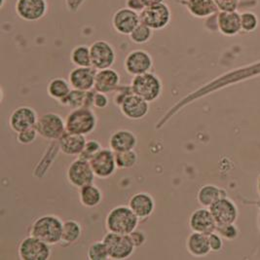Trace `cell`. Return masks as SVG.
<instances>
[{
  "label": "cell",
  "mask_w": 260,
  "mask_h": 260,
  "mask_svg": "<svg viewBox=\"0 0 260 260\" xmlns=\"http://www.w3.org/2000/svg\"><path fill=\"white\" fill-rule=\"evenodd\" d=\"M63 222L61 219L52 214L42 215L32 222L29 227V235L36 237L48 245L53 246L61 241Z\"/></svg>",
  "instance_id": "obj_1"
},
{
  "label": "cell",
  "mask_w": 260,
  "mask_h": 260,
  "mask_svg": "<svg viewBox=\"0 0 260 260\" xmlns=\"http://www.w3.org/2000/svg\"><path fill=\"white\" fill-rule=\"evenodd\" d=\"M140 220L129 206H117L107 213L106 226L108 232L130 235L138 228Z\"/></svg>",
  "instance_id": "obj_2"
},
{
  "label": "cell",
  "mask_w": 260,
  "mask_h": 260,
  "mask_svg": "<svg viewBox=\"0 0 260 260\" xmlns=\"http://www.w3.org/2000/svg\"><path fill=\"white\" fill-rule=\"evenodd\" d=\"M98 118L94 110L88 107L72 109L66 117L67 132L88 136L96 128Z\"/></svg>",
  "instance_id": "obj_3"
},
{
  "label": "cell",
  "mask_w": 260,
  "mask_h": 260,
  "mask_svg": "<svg viewBox=\"0 0 260 260\" xmlns=\"http://www.w3.org/2000/svg\"><path fill=\"white\" fill-rule=\"evenodd\" d=\"M131 87L134 94L141 96L149 104L157 101L163 92L161 79L150 71L134 76Z\"/></svg>",
  "instance_id": "obj_4"
},
{
  "label": "cell",
  "mask_w": 260,
  "mask_h": 260,
  "mask_svg": "<svg viewBox=\"0 0 260 260\" xmlns=\"http://www.w3.org/2000/svg\"><path fill=\"white\" fill-rule=\"evenodd\" d=\"M103 241L107 246L110 259H127L133 255L136 249L130 235L107 232Z\"/></svg>",
  "instance_id": "obj_5"
},
{
  "label": "cell",
  "mask_w": 260,
  "mask_h": 260,
  "mask_svg": "<svg viewBox=\"0 0 260 260\" xmlns=\"http://www.w3.org/2000/svg\"><path fill=\"white\" fill-rule=\"evenodd\" d=\"M38 135L45 140L58 141L67 132L66 119L58 113L47 112L39 116L36 126Z\"/></svg>",
  "instance_id": "obj_6"
},
{
  "label": "cell",
  "mask_w": 260,
  "mask_h": 260,
  "mask_svg": "<svg viewBox=\"0 0 260 260\" xmlns=\"http://www.w3.org/2000/svg\"><path fill=\"white\" fill-rule=\"evenodd\" d=\"M141 23L146 24L153 30L166 28L172 20V12L166 3L145 7L140 13Z\"/></svg>",
  "instance_id": "obj_7"
},
{
  "label": "cell",
  "mask_w": 260,
  "mask_h": 260,
  "mask_svg": "<svg viewBox=\"0 0 260 260\" xmlns=\"http://www.w3.org/2000/svg\"><path fill=\"white\" fill-rule=\"evenodd\" d=\"M18 254L22 260H48L51 256V248L45 242L29 235L21 241Z\"/></svg>",
  "instance_id": "obj_8"
},
{
  "label": "cell",
  "mask_w": 260,
  "mask_h": 260,
  "mask_svg": "<svg viewBox=\"0 0 260 260\" xmlns=\"http://www.w3.org/2000/svg\"><path fill=\"white\" fill-rule=\"evenodd\" d=\"M95 174L89 161L81 158L75 159L67 171V178L69 182L75 188H81L85 185L94 183Z\"/></svg>",
  "instance_id": "obj_9"
},
{
  "label": "cell",
  "mask_w": 260,
  "mask_h": 260,
  "mask_svg": "<svg viewBox=\"0 0 260 260\" xmlns=\"http://www.w3.org/2000/svg\"><path fill=\"white\" fill-rule=\"evenodd\" d=\"M92 67L96 71L111 69L116 60L114 48L106 40H96L91 46Z\"/></svg>",
  "instance_id": "obj_10"
},
{
  "label": "cell",
  "mask_w": 260,
  "mask_h": 260,
  "mask_svg": "<svg viewBox=\"0 0 260 260\" xmlns=\"http://www.w3.org/2000/svg\"><path fill=\"white\" fill-rule=\"evenodd\" d=\"M89 162L95 177L103 179L112 177L118 169L115 152L110 148H103Z\"/></svg>",
  "instance_id": "obj_11"
},
{
  "label": "cell",
  "mask_w": 260,
  "mask_h": 260,
  "mask_svg": "<svg viewBox=\"0 0 260 260\" xmlns=\"http://www.w3.org/2000/svg\"><path fill=\"white\" fill-rule=\"evenodd\" d=\"M15 10L25 22H37L47 14L48 3L46 0H17Z\"/></svg>",
  "instance_id": "obj_12"
},
{
  "label": "cell",
  "mask_w": 260,
  "mask_h": 260,
  "mask_svg": "<svg viewBox=\"0 0 260 260\" xmlns=\"http://www.w3.org/2000/svg\"><path fill=\"white\" fill-rule=\"evenodd\" d=\"M153 59L151 55L144 50H134L124 60V69L132 76H138L151 71Z\"/></svg>",
  "instance_id": "obj_13"
},
{
  "label": "cell",
  "mask_w": 260,
  "mask_h": 260,
  "mask_svg": "<svg viewBox=\"0 0 260 260\" xmlns=\"http://www.w3.org/2000/svg\"><path fill=\"white\" fill-rule=\"evenodd\" d=\"M140 24V14L127 7L120 8L112 16V26L116 32L122 36H130Z\"/></svg>",
  "instance_id": "obj_14"
},
{
  "label": "cell",
  "mask_w": 260,
  "mask_h": 260,
  "mask_svg": "<svg viewBox=\"0 0 260 260\" xmlns=\"http://www.w3.org/2000/svg\"><path fill=\"white\" fill-rule=\"evenodd\" d=\"M119 107L122 114L133 121L142 120L149 112V103L134 93L128 95Z\"/></svg>",
  "instance_id": "obj_15"
},
{
  "label": "cell",
  "mask_w": 260,
  "mask_h": 260,
  "mask_svg": "<svg viewBox=\"0 0 260 260\" xmlns=\"http://www.w3.org/2000/svg\"><path fill=\"white\" fill-rule=\"evenodd\" d=\"M38 115L32 107H20L16 108L9 118V126L16 134L36 127Z\"/></svg>",
  "instance_id": "obj_16"
},
{
  "label": "cell",
  "mask_w": 260,
  "mask_h": 260,
  "mask_svg": "<svg viewBox=\"0 0 260 260\" xmlns=\"http://www.w3.org/2000/svg\"><path fill=\"white\" fill-rule=\"evenodd\" d=\"M96 70L93 67L78 68L76 67L71 71L69 75V81L72 89L80 91H90L95 87Z\"/></svg>",
  "instance_id": "obj_17"
},
{
  "label": "cell",
  "mask_w": 260,
  "mask_h": 260,
  "mask_svg": "<svg viewBox=\"0 0 260 260\" xmlns=\"http://www.w3.org/2000/svg\"><path fill=\"white\" fill-rule=\"evenodd\" d=\"M217 226L232 224L237 217L236 207L226 198H221L210 207Z\"/></svg>",
  "instance_id": "obj_18"
},
{
  "label": "cell",
  "mask_w": 260,
  "mask_h": 260,
  "mask_svg": "<svg viewBox=\"0 0 260 260\" xmlns=\"http://www.w3.org/2000/svg\"><path fill=\"white\" fill-rule=\"evenodd\" d=\"M189 226L193 232L209 235L216 230V222L210 210L199 209L191 214Z\"/></svg>",
  "instance_id": "obj_19"
},
{
  "label": "cell",
  "mask_w": 260,
  "mask_h": 260,
  "mask_svg": "<svg viewBox=\"0 0 260 260\" xmlns=\"http://www.w3.org/2000/svg\"><path fill=\"white\" fill-rule=\"evenodd\" d=\"M129 207L140 219H145L153 213L155 201L149 193L140 192L132 196Z\"/></svg>",
  "instance_id": "obj_20"
},
{
  "label": "cell",
  "mask_w": 260,
  "mask_h": 260,
  "mask_svg": "<svg viewBox=\"0 0 260 260\" xmlns=\"http://www.w3.org/2000/svg\"><path fill=\"white\" fill-rule=\"evenodd\" d=\"M137 144V136L129 130L116 131L109 138V148L115 153L133 150Z\"/></svg>",
  "instance_id": "obj_21"
},
{
  "label": "cell",
  "mask_w": 260,
  "mask_h": 260,
  "mask_svg": "<svg viewBox=\"0 0 260 260\" xmlns=\"http://www.w3.org/2000/svg\"><path fill=\"white\" fill-rule=\"evenodd\" d=\"M120 75L118 72L112 69H107L96 71L95 74V89L101 93H112L119 87Z\"/></svg>",
  "instance_id": "obj_22"
},
{
  "label": "cell",
  "mask_w": 260,
  "mask_h": 260,
  "mask_svg": "<svg viewBox=\"0 0 260 260\" xmlns=\"http://www.w3.org/2000/svg\"><path fill=\"white\" fill-rule=\"evenodd\" d=\"M87 142L86 137L66 132L59 140V150L69 156H79Z\"/></svg>",
  "instance_id": "obj_23"
},
{
  "label": "cell",
  "mask_w": 260,
  "mask_h": 260,
  "mask_svg": "<svg viewBox=\"0 0 260 260\" xmlns=\"http://www.w3.org/2000/svg\"><path fill=\"white\" fill-rule=\"evenodd\" d=\"M217 29L223 36H234L242 30L241 14L233 12H219L217 14Z\"/></svg>",
  "instance_id": "obj_24"
},
{
  "label": "cell",
  "mask_w": 260,
  "mask_h": 260,
  "mask_svg": "<svg viewBox=\"0 0 260 260\" xmlns=\"http://www.w3.org/2000/svg\"><path fill=\"white\" fill-rule=\"evenodd\" d=\"M184 5L187 11L198 19H208L218 12L214 0H185Z\"/></svg>",
  "instance_id": "obj_25"
},
{
  "label": "cell",
  "mask_w": 260,
  "mask_h": 260,
  "mask_svg": "<svg viewBox=\"0 0 260 260\" xmlns=\"http://www.w3.org/2000/svg\"><path fill=\"white\" fill-rule=\"evenodd\" d=\"M186 247L194 256H205L211 251L209 237L203 233L193 232L186 241Z\"/></svg>",
  "instance_id": "obj_26"
},
{
  "label": "cell",
  "mask_w": 260,
  "mask_h": 260,
  "mask_svg": "<svg viewBox=\"0 0 260 260\" xmlns=\"http://www.w3.org/2000/svg\"><path fill=\"white\" fill-rule=\"evenodd\" d=\"M79 201L86 208H95L103 201V192L94 183L79 188Z\"/></svg>",
  "instance_id": "obj_27"
},
{
  "label": "cell",
  "mask_w": 260,
  "mask_h": 260,
  "mask_svg": "<svg viewBox=\"0 0 260 260\" xmlns=\"http://www.w3.org/2000/svg\"><path fill=\"white\" fill-rule=\"evenodd\" d=\"M82 235V226L81 224L74 220V219H69L63 221V227H62V235H61V241L60 245L71 246L75 244Z\"/></svg>",
  "instance_id": "obj_28"
},
{
  "label": "cell",
  "mask_w": 260,
  "mask_h": 260,
  "mask_svg": "<svg viewBox=\"0 0 260 260\" xmlns=\"http://www.w3.org/2000/svg\"><path fill=\"white\" fill-rule=\"evenodd\" d=\"M71 86L69 80H66L64 78H54L48 84V95L52 99L60 102L62 99H64L71 91Z\"/></svg>",
  "instance_id": "obj_29"
},
{
  "label": "cell",
  "mask_w": 260,
  "mask_h": 260,
  "mask_svg": "<svg viewBox=\"0 0 260 260\" xmlns=\"http://www.w3.org/2000/svg\"><path fill=\"white\" fill-rule=\"evenodd\" d=\"M223 190L219 189L214 185H205L198 192V201L204 207H211L215 202L224 198Z\"/></svg>",
  "instance_id": "obj_30"
},
{
  "label": "cell",
  "mask_w": 260,
  "mask_h": 260,
  "mask_svg": "<svg viewBox=\"0 0 260 260\" xmlns=\"http://www.w3.org/2000/svg\"><path fill=\"white\" fill-rule=\"evenodd\" d=\"M71 61L75 67L88 68L92 67L90 46L78 45L73 48L71 55Z\"/></svg>",
  "instance_id": "obj_31"
},
{
  "label": "cell",
  "mask_w": 260,
  "mask_h": 260,
  "mask_svg": "<svg viewBox=\"0 0 260 260\" xmlns=\"http://www.w3.org/2000/svg\"><path fill=\"white\" fill-rule=\"evenodd\" d=\"M87 92L76 90V89H71L69 95H67L64 99H62L59 103L61 106L70 107L71 109L85 107Z\"/></svg>",
  "instance_id": "obj_32"
},
{
  "label": "cell",
  "mask_w": 260,
  "mask_h": 260,
  "mask_svg": "<svg viewBox=\"0 0 260 260\" xmlns=\"http://www.w3.org/2000/svg\"><path fill=\"white\" fill-rule=\"evenodd\" d=\"M152 36H153V29H151L146 24L141 23L133 30V32L131 34L129 37L133 43L142 45V44L147 43L152 38Z\"/></svg>",
  "instance_id": "obj_33"
},
{
  "label": "cell",
  "mask_w": 260,
  "mask_h": 260,
  "mask_svg": "<svg viewBox=\"0 0 260 260\" xmlns=\"http://www.w3.org/2000/svg\"><path fill=\"white\" fill-rule=\"evenodd\" d=\"M115 158L117 168L121 170L132 169L138 163V154L134 149L123 152H116Z\"/></svg>",
  "instance_id": "obj_34"
},
{
  "label": "cell",
  "mask_w": 260,
  "mask_h": 260,
  "mask_svg": "<svg viewBox=\"0 0 260 260\" xmlns=\"http://www.w3.org/2000/svg\"><path fill=\"white\" fill-rule=\"evenodd\" d=\"M87 258L89 260L109 259L107 246L104 241H95L89 246L87 250Z\"/></svg>",
  "instance_id": "obj_35"
},
{
  "label": "cell",
  "mask_w": 260,
  "mask_h": 260,
  "mask_svg": "<svg viewBox=\"0 0 260 260\" xmlns=\"http://www.w3.org/2000/svg\"><path fill=\"white\" fill-rule=\"evenodd\" d=\"M241 24L242 30L246 32H251L257 28L259 21L254 13L245 12L241 14Z\"/></svg>",
  "instance_id": "obj_36"
},
{
  "label": "cell",
  "mask_w": 260,
  "mask_h": 260,
  "mask_svg": "<svg viewBox=\"0 0 260 260\" xmlns=\"http://www.w3.org/2000/svg\"><path fill=\"white\" fill-rule=\"evenodd\" d=\"M102 149H103V147L98 141H95V140L87 141L85 146H84V149H83L82 152L79 154L78 158H81L86 161H90L95 154L98 153L99 151H101Z\"/></svg>",
  "instance_id": "obj_37"
},
{
  "label": "cell",
  "mask_w": 260,
  "mask_h": 260,
  "mask_svg": "<svg viewBox=\"0 0 260 260\" xmlns=\"http://www.w3.org/2000/svg\"><path fill=\"white\" fill-rule=\"evenodd\" d=\"M38 136H39L38 132L36 130V127H34V128H29V129L18 133L17 141L23 145H27V144H30V143L36 142Z\"/></svg>",
  "instance_id": "obj_38"
},
{
  "label": "cell",
  "mask_w": 260,
  "mask_h": 260,
  "mask_svg": "<svg viewBox=\"0 0 260 260\" xmlns=\"http://www.w3.org/2000/svg\"><path fill=\"white\" fill-rule=\"evenodd\" d=\"M219 12H233L237 11L240 0H214Z\"/></svg>",
  "instance_id": "obj_39"
},
{
  "label": "cell",
  "mask_w": 260,
  "mask_h": 260,
  "mask_svg": "<svg viewBox=\"0 0 260 260\" xmlns=\"http://www.w3.org/2000/svg\"><path fill=\"white\" fill-rule=\"evenodd\" d=\"M114 92H116V94L114 95L113 101H114V104H115L117 107L121 106V104L123 103V101H124L128 95L133 94V90H132V87H131V86H123V87H120V86H119L118 88H117Z\"/></svg>",
  "instance_id": "obj_40"
},
{
  "label": "cell",
  "mask_w": 260,
  "mask_h": 260,
  "mask_svg": "<svg viewBox=\"0 0 260 260\" xmlns=\"http://www.w3.org/2000/svg\"><path fill=\"white\" fill-rule=\"evenodd\" d=\"M109 105V99L107 94L101 93V92H95L94 95V103L93 106L98 109H104Z\"/></svg>",
  "instance_id": "obj_41"
},
{
  "label": "cell",
  "mask_w": 260,
  "mask_h": 260,
  "mask_svg": "<svg viewBox=\"0 0 260 260\" xmlns=\"http://www.w3.org/2000/svg\"><path fill=\"white\" fill-rule=\"evenodd\" d=\"M130 237L136 248L142 247V245L146 242V236H145L144 232L141 230H138V229L133 231L130 234Z\"/></svg>",
  "instance_id": "obj_42"
},
{
  "label": "cell",
  "mask_w": 260,
  "mask_h": 260,
  "mask_svg": "<svg viewBox=\"0 0 260 260\" xmlns=\"http://www.w3.org/2000/svg\"><path fill=\"white\" fill-rule=\"evenodd\" d=\"M216 230L225 238L232 239L237 235L236 229L232 224L223 225V226H216Z\"/></svg>",
  "instance_id": "obj_43"
},
{
  "label": "cell",
  "mask_w": 260,
  "mask_h": 260,
  "mask_svg": "<svg viewBox=\"0 0 260 260\" xmlns=\"http://www.w3.org/2000/svg\"><path fill=\"white\" fill-rule=\"evenodd\" d=\"M208 237H209V243H210L211 250H213V251L220 250V248H222V241H221L219 235L213 232V233L209 234Z\"/></svg>",
  "instance_id": "obj_44"
},
{
  "label": "cell",
  "mask_w": 260,
  "mask_h": 260,
  "mask_svg": "<svg viewBox=\"0 0 260 260\" xmlns=\"http://www.w3.org/2000/svg\"><path fill=\"white\" fill-rule=\"evenodd\" d=\"M126 6H127V8H129L135 12L139 13V14L145 8L142 0H127Z\"/></svg>",
  "instance_id": "obj_45"
},
{
  "label": "cell",
  "mask_w": 260,
  "mask_h": 260,
  "mask_svg": "<svg viewBox=\"0 0 260 260\" xmlns=\"http://www.w3.org/2000/svg\"><path fill=\"white\" fill-rule=\"evenodd\" d=\"M66 6L70 12H77L85 0H64Z\"/></svg>",
  "instance_id": "obj_46"
},
{
  "label": "cell",
  "mask_w": 260,
  "mask_h": 260,
  "mask_svg": "<svg viewBox=\"0 0 260 260\" xmlns=\"http://www.w3.org/2000/svg\"><path fill=\"white\" fill-rule=\"evenodd\" d=\"M142 1L145 7H148V6H152V5H156V4L164 3L165 0H142Z\"/></svg>",
  "instance_id": "obj_47"
},
{
  "label": "cell",
  "mask_w": 260,
  "mask_h": 260,
  "mask_svg": "<svg viewBox=\"0 0 260 260\" xmlns=\"http://www.w3.org/2000/svg\"><path fill=\"white\" fill-rule=\"evenodd\" d=\"M5 2H6V0H1V3H0V7H1V8H3V7H4Z\"/></svg>",
  "instance_id": "obj_48"
},
{
  "label": "cell",
  "mask_w": 260,
  "mask_h": 260,
  "mask_svg": "<svg viewBox=\"0 0 260 260\" xmlns=\"http://www.w3.org/2000/svg\"><path fill=\"white\" fill-rule=\"evenodd\" d=\"M1 101H3V90L1 89Z\"/></svg>",
  "instance_id": "obj_49"
},
{
  "label": "cell",
  "mask_w": 260,
  "mask_h": 260,
  "mask_svg": "<svg viewBox=\"0 0 260 260\" xmlns=\"http://www.w3.org/2000/svg\"><path fill=\"white\" fill-rule=\"evenodd\" d=\"M259 190H260V180H259Z\"/></svg>",
  "instance_id": "obj_50"
}]
</instances>
